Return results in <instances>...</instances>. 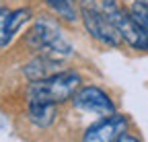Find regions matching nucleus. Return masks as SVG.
<instances>
[{
  "instance_id": "nucleus-9",
  "label": "nucleus",
  "mask_w": 148,
  "mask_h": 142,
  "mask_svg": "<svg viewBox=\"0 0 148 142\" xmlns=\"http://www.w3.org/2000/svg\"><path fill=\"white\" fill-rule=\"evenodd\" d=\"M29 119L39 128H47L56 119V105L49 103H29Z\"/></svg>"
},
{
  "instance_id": "nucleus-5",
  "label": "nucleus",
  "mask_w": 148,
  "mask_h": 142,
  "mask_svg": "<svg viewBox=\"0 0 148 142\" xmlns=\"http://www.w3.org/2000/svg\"><path fill=\"white\" fill-rule=\"evenodd\" d=\"M72 101H74V107L76 109L95 113V115H101V117L115 113V103L111 101V97L101 86H82L76 91Z\"/></svg>"
},
{
  "instance_id": "nucleus-1",
  "label": "nucleus",
  "mask_w": 148,
  "mask_h": 142,
  "mask_svg": "<svg viewBox=\"0 0 148 142\" xmlns=\"http://www.w3.org/2000/svg\"><path fill=\"white\" fill-rule=\"evenodd\" d=\"M80 74L76 70H62L43 80H35L27 86V101L29 103H49L58 105L76 95L80 88Z\"/></svg>"
},
{
  "instance_id": "nucleus-3",
  "label": "nucleus",
  "mask_w": 148,
  "mask_h": 142,
  "mask_svg": "<svg viewBox=\"0 0 148 142\" xmlns=\"http://www.w3.org/2000/svg\"><path fill=\"white\" fill-rule=\"evenodd\" d=\"M27 43L39 54H49L60 60L72 56V45L62 35V31L49 21H37L29 31Z\"/></svg>"
},
{
  "instance_id": "nucleus-8",
  "label": "nucleus",
  "mask_w": 148,
  "mask_h": 142,
  "mask_svg": "<svg viewBox=\"0 0 148 142\" xmlns=\"http://www.w3.org/2000/svg\"><path fill=\"white\" fill-rule=\"evenodd\" d=\"M62 62L60 58H53L49 54H39L37 58H33L29 64H25L23 68V74L29 78V82H35V80H43V78H49L53 74L62 72Z\"/></svg>"
},
{
  "instance_id": "nucleus-13",
  "label": "nucleus",
  "mask_w": 148,
  "mask_h": 142,
  "mask_svg": "<svg viewBox=\"0 0 148 142\" xmlns=\"http://www.w3.org/2000/svg\"><path fill=\"white\" fill-rule=\"evenodd\" d=\"M142 2H144V4H146V6H148V0H142Z\"/></svg>"
},
{
  "instance_id": "nucleus-10",
  "label": "nucleus",
  "mask_w": 148,
  "mask_h": 142,
  "mask_svg": "<svg viewBox=\"0 0 148 142\" xmlns=\"http://www.w3.org/2000/svg\"><path fill=\"white\" fill-rule=\"evenodd\" d=\"M47 6L53 10V12H58L64 21L68 23H74L78 19V8H76V0H45Z\"/></svg>"
},
{
  "instance_id": "nucleus-12",
  "label": "nucleus",
  "mask_w": 148,
  "mask_h": 142,
  "mask_svg": "<svg viewBox=\"0 0 148 142\" xmlns=\"http://www.w3.org/2000/svg\"><path fill=\"white\" fill-rule=\"evenodd\" d=\"M117 142H140V140H138L136 136H132V134H127V132H125V134H121V136H119V140H117Z\"/></svg>"
},
{
  "instance_id": "nucleus-7",
  "label": "nucleus",
  "mask_w": 148,
  "mask_h": 142,
  "mask_svg": "<svg viewBox=\"0 0 148 142\" xmlns=\"http://www.w3.org/2000/svg\"><path fill=\"white\" fill-rule=\"evenodd\" d=\"M31 10L29 8H0V47H6L14 35L21 31V27H25L31 21Z\"/></svg>"
},
{
  "instance_id": "nucleus-4",
  "label": "nucleus",
  "mask_w": 148,
  "mask_h": 142,
  "mask_svg": "<svg viewBox=\"0 0 148 142\" xmlns=\"http://www.w3.org/2000/svg\"><path fill=\"white\" fill-rule=\"evenodd\" d=\"M80 16L90 37H95L107 47H119L121 45V35L117 29L111 25V21L105 16L101 6L95 4V0H80Z\"/></svg>"
},
{
  "instance_id": "nucleus-14",
  "label": "nucleus",
  "mask_w": 148,
  "mask_h": 142,
  "mask_svg": "<svg viewBox=\"0 0 148 142\" xmlns=\"http://www.w3.org/2000/svg\"><path fill=\"white\" fill-rule=\"evenodd\" d=\"M0 8H4V6H2V2H0Z\"/></svg>"
},
{
  "instance_id": "nucleus-2",
  "label": "nucleus",
  "mask_w": 148,
  "mask_h": 142,
  "mask_svg": "<svg viewBox=\"0 0 148 142\" xmlns=\"http://www.w3.org/2000/svg\"><path fill=\"white\" fill-rule=\"evenodd\" d=\"M101 10L105 12V16L111 21L117 29V33L121 35V39L134 49H140V51H148V31H144L130 10L121 8L117 4V0H103L101 2Z\"/></svg>"
},
{
  "instance_id": "nucleus-11",
  "label": "nucleus",
  "mask_w": 148,
  "mask_h": 142,
  "mask_svg": "<svg viewBox=\"0 0 148 142\" xmlns=\"http://www.w3.org/2000/svg\"><path fill=\"white\" fill-rule=\"evenodd\" d=\"M130 14L136 19V23L144 29V31H148V6L142 2V0H134L132 4H130Z\"/></svg>"
},
{
  "instance_id": "nucleus-6",
  "label": "nucleus",
  "mask_w": 148,
  "mask_h": 142,
  "mask_svg": "<svg viewBox=\"0 0 148 142\" xmlns=\"http://www.w3.org/2000/svg\"><path fill=\"white\" fill-rule=\"evenodd\" d=\"M130 121L123 113H113V115H107L103 119H99L97 123L84 132L82 142H117L121 134L127 132Z\"/></svg>"
}]
</instances>
